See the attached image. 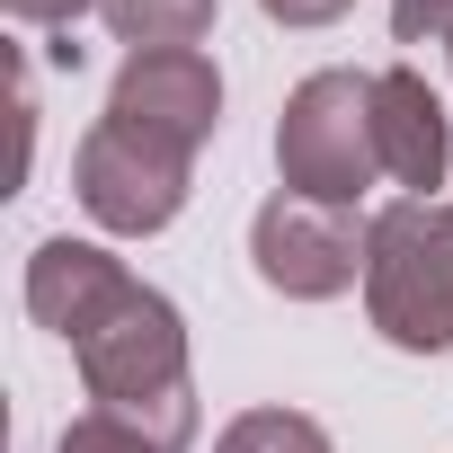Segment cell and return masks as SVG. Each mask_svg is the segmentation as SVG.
<instances>
[{
	"label": "cell",
	"mask_w": 453,
	"mask_h": 453,
	"mask_svg": "<svg viewBox=\"0 0 453 453\" xmlns=\"http://www.w3.org/2000/svg\"><path fill=\"white\" fill-rule=\"evenodd\" d=\"M89 400L125 426H142L160 453H187L196 444V365H187V320L169 294H151L142 276L125 285V303L72 347Z\"/></svg>",
	"instance_id": "obj_1"
},
{
	"label": "cell",
	"mask_w": 453,
	"mask_h": 453,
	"mask_svg": "<svg viewBox=\"0 0 453 453\" xmlns=\"http://www.w3.org/2000/svg\"><path fill=\"white\" fill-rule=\"evenodd\" d=\"M365 311L400 356L453 347V241L435 196H400L365 222Z\"/></svg>",
	"instance_id": "obj_2"
},
{
	"label": "cell",
	"mask_w": 453,
	"mask_h": 453,
	"mask_svg": "<svg viewBox=\"0 0 453 453\" xmlns=\"http://www.w3.org/2000/svg\"><path fill=\"white\" fill-rule=\"evenodd\" d=\"M276 178L285 196L338 204L356 213L365 187L382 178V142H373V72H311L285 116H276Z\"/></svg>",
	"instance_id": "obj_3"
},
{
	"label": "cell",
	"mask_w": 453,
	"mask_h": 453,
	"mask_svg": "<svg viewBox=\"0 0 453 453\" xmlns=\"http://www.w3.org/2000/svg\"><path fill=\"white\" fill-rule=\"evenodd\" d=\"M187 178H196V160H178V151H160V142H142V134H125L107 116L72 151V196H81V213L98 222V232H116V241L169 232V222L187 213Z\"/></svg>",
	"instance_id": "obj_4"
},
{
	"label": "cell",
	"mask_w": 453,
	"mask_h": 453,
	"mask_svg": "<svg viewBox=\"0 0 453 453\" xmlns=\"http://www.w3.org/2000/svg\"><path fill=\"white\" fill-rule=\"evenodd\" d=\"M250 267L285 303H338L347 285H365V222L276 187L250 222Z\"/></svg>",
	"instance_id": "obj_5"
},
{
	"label": "cell",
	"mask_w": 453,
	"mask_h": 453,
	"mask_svg": "<svg viewBox=\"0 0 453 453\" xmlns=\"http://www.w3.org/2000/svg\"><path fill=\"white\" fill-rule=\"evenodd\" d=\"M107 125H125V134L196 160L213 142V125H222V72H213V54H196V45H178V54H125V72L107 89Z\"/></svg>",
	"instance_id": "obj_6"
},
{
	"label": "cell",
	"mask_w": 453,
	"mask_h": 453,
	"mask_svg": "<svg viewBox=\"0 0 453 453\" xmlns=\"http://www.w3.org/2000/svg\"><path fill=\"white\" fill-rule=\"evenodd\" d=\"M373 142H382V178L409 187V196H435L444 169H453V125H444V98L426 89L418 63H391L373 72Z\"/></svg>",
	"instance_id": "obj_7"
},
{
	"label": "cell",
	"mask_w": 453,
	"mask_h": 453,
	"mask_svg": "<svg viewBox=\"0 0 453 453\" xmlns=\"http://www.w3.org/2000/svg\"><path fill=\"white\" fill-rule=\"evenodd\" d=\"M125 285H134V267H125L116 250H98V241H72V232L27 258V311H36V329H54L63 347H81V338L125 303Z\"/></svg>",
	"instance_id": "obj_8"
},
{
	"label": "cell",
	"mask_w": 453,
	"mask_h": 453,
	"mask_svg": "<svg viewBox=\"0 0 453 453\" xmlns=\"http://www.w3.org/2000/svg\"><path fill=\"white\" fill-rule=\"evenodd\" d=\"M98 19L134 54H178V45L213 36V0H98Z\"/></svg>",
	"instance_id": "obj_9"
},
{
	"label": "cell",
	"mask_w": 453,
	"mask_h": 453,
	"mask_svg": "<svg viewBox=\"0 0 453 453\" xmlns=\"http://www.w3.org/2000/svg\"><path fill=\"white\" fill-rule=\"evenodd\" d=\"M213 453H338V444H329V426L303 418V409H241L232 426L213 435Z\"/></svg>",
	"instance_id": "obj_10"
},
{
	"label": "cell",
	"mask_w": 453,
	"mask_h": 453,
	"mask_svg": "<svg viewBox=\"0 0 453 453\" xmlns=\"http://www.w3.org/2000/svg\"><path fill=\"white\" fill-rule=\"evenodd\" d=\"M54 453H160L142 426H125V418H107V409H89V418H72L63 426V444Z\"/></svg>",
	"instance_id": "obj_11"
},
{
	"label": "cell",
	"mask_w": 453,
	"mask_h": 453,
	"mask_svg": "<svg viewBox=\"0 0 453 453\" xmlns=\"http://www.w3.org/2000/svg\"><path fill=\"white\" fill-rule=\"evenodd\" d=\"M391 36H400V45H444V54H453V0H391Z\"/></svg>",
	"instance_id": "obj_12"
},
{
	"label": "cell",
	"mask_w": 453,
	"mask_h": 453,
	"mask_svg": "<svg viewBox=\"0 0 453 453\" xmlns=\"http://www.w3.org/2000/svg\"><path fill=\"white\" fill-rule=\"evenodd\" d=\"M258 10H267L276 27H338L356 0H258Z\"/></svg>",
	"instance_id": "obj_13"
},
{
	"label": "cell",
	"mask_w": 453,
	"mask_h": 453,
	"mask_svg": "<svg viewBox=\"0 0 453 453\" xmlns=\"http://www.w3.org/2000/svg\"><path fill=\"white\" fill-rule=\"evenodd\" d=\"M0 10H10L19 27H72L81 10H98V0H0Z\"/></svg>",
	"instance_id": "obj_14"
},
{
	"label": "cell",
	"mask_w": 453,
	"mask_h": 453,
	"mask_svg": "<svg viewBox=\"0 0 453 453\" xmlns=\"http://www.w3.org/2000/svg\"><path fill=\"white\" fill-rule=\"evenodd\" d=\"M444 241H453V196H444Z\"/></svg>",
	"instance_id": "obj_15"
}]
</instances>
